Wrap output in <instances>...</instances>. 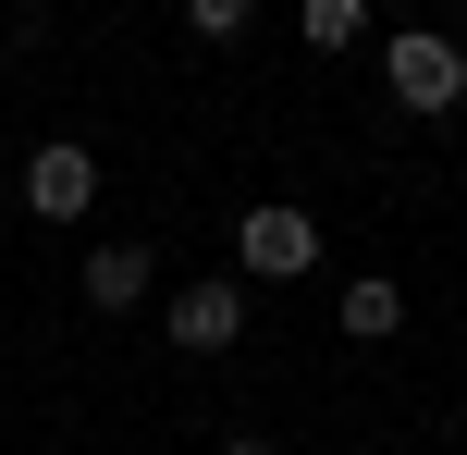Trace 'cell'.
I'll use <instances>...</instances> for the list:
<instances>
[{"instance_id":"obj_9","label":"cell","mask_w":467,"mask_h":455,"mask_svg":"<svg viewBox=\"0 0 467 455\" xmlns=\"http://www.w3.org/2000/svg\"><path fill=\"white\" fill-rule=\"evenodd\" d=\"M222 455H271V443H222Z\"/></svg>"},{"instance_id":"obj_6","label":"cell","mask_w":467,"mask_h":455,"mask_svg":"<svg viewBox=\"0 0 467 455\" xmlns=\"http://www.w3.org/2000/svg\"><path fill=\"white\" fill-rule=\"evenodd\" d=\"M345 333H357V345H394V333H406V295L381 284V271H357V284H345Z\"/></svg>"},{"instance_id":"obj_2","label":"cell","mask_w":467,"mask_h":455,"mask_svg":"<svg viewBox=\"0 0 467 455\" xmlns=\"http://www.w3.org/2000/svg\"><path fill=\"white\" fill-rule=\"evenodd\" d=\"M25 210H37V222H87L99 210V148L87 136H49L37 160H25Z\"/></svg>"},{"instance_id":"obj_7","label":"cell","mask_w":467,"mask_h":455,"mask_svg":"<svg viewBox=\"0 0 467 455\" xmlns=\"http://www.w3.org/2000/svg\"><path fill=\"white\" fill-rule=\"evenodd\" d=\"M307 49H357V37H369V0H307Z\"/></svg>"},{"instance_id":"obj_5","label":"cell","mask_w":467,"mask_h":455,"mask_svg":"<svg viewBox=\"0 0 467 455\" xmlns=\"http://www.w3.org/2000/svg\"><path fill=\"white\" fill-rule=\"evenodd\" d=\"M87 308H99V320L148 308V246H136V234H99V246H87Z\"/></svg>"},{"instance_id":"obj_3","label":"cell","mask_w":467,"mask_h":455,"mask_svg":"<svg viewBox=\"0 0 467 455\" xmlns=\"http://www.w3.org/2000/svg\"><path fill=\"white\" fill-rule=\"evenodd\" d=\"M381 74H394L406 111H455L467 98V49L455 37H381Z\"/></svg>"},{"instance_id":"obj_4","label":"cell","mask_w":467,"mask_h":455,"mask_svg":"<svg viewBox=\"0 0 467 455\" xmlns=\"http://www.w3.org/2000/svg\"><path fill=\"white\" fill-rule=\"evenodd\" d=\"M161 333L185 345V357H222V345L246 333V284H185V295L161 308Z\"/></svg>"},{"instance_id":"obj_8","label":"cell","mask_w":467,"mask_h":455,"mask_svg":"<svg viewBox=\"0 0 467 455\" xmlns=\"http://www.w3.org/2000/svg\"><path fill=\"white\" fill-rule=\"evenodd\" d=\"M185 25H197V37H246L258 0H185Z\"/></svg>"},{"instance_id":"obj_1","label":"cell","mask_w":467,"mask_h":455,"mask_svg":"<svg viewBox=\"0 0 467 455\" xmlns=\"http://www.w3.org/2000/svg\"><path fill=\"white\" fill-rule=\"evenodd\" d=\"M234 271H246V284H296V271H320V222H307L296 197L246 210V222H234Z\"/></svg>"}]
</instances>
